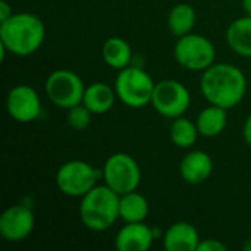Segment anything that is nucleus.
Here are the masks:
<instances>
[{
    "mask_svg": "<svg viewBox=\"0 0 251 251\" xmlns=\"http://www.w3.org/2000/svg\"><path fill=\"white\" fill-rule=\"evenodd\" d=\"M200 90L210 104L229 110L246 97L247 78L240 68L231 63H213L203 71Z\"/></svg>",
    "mask_w": 251,
    "mask_h": 251,
    "instance_id": "obj_1",
    "label": "nucleus"
},
{
    "mask_svg": "<svg viewBox=\"0 0 251 251\" xmlns=\"http://www.w3.org/2000/svg\"><path fill=\"white\" fill-rule=\"evenodd\" d=\"M46 38V25L40 16L21 12L0 22V46L9 53L26 57L34 54Z\"/></svg>",
    "mask_w": 251,
    "mask_h": 251,
    "instance_id": "obj_2",
    "label": "nucleus"
},
{
    "mask_svg": "<svg viewBox=\"0 0 251 251\" xmlns=\"http://www.w3.org/2000/svg\"><path fill=\"white\" fill-rule=\"evenodd\" d=\"M101 178L109 188L122 196L138 188L141 182V169L131 154L119 151L106 159L101 169Z\"/></svg>",
    "mask_w": 251,
    "mask_h": 251,
    "instance_id": "obj_5",
    "label": "nucleus"
},
{
    "mask_svg": "<svg viewBox=\"0 0 251 251\" xmlns=\"http://www.w3.org/2000/svg\"><path fill=\"white\" fill-rule=\"evenodd\" d=\"M82 225L93 232L109 229L119 218V194L104 185H96L88 191L79 204Z\"/></svg>",
    "mask_w": 251,
    "mask_h": 251,
    "instance_id": "obj_3",
    "label": "nucleus"
},
{
    "mask_svg": "<svg viewBox=\"0 0 251 251\" xmlns=\"http://www.w3.org/2000/svg\"><path fill=\"white\" fill-rule=\"evenodd\" d=\"M243 137H244V141L251 147V113L243 125Z\"/></svg>",
    "mask_w": 251,
    "mask_h": 251,
    "instance_id": "obj_25",
    "label": "nucleus"
},
{
    "mask_svg": "<svg viewBox=\"0 0 251 251\" xmlns=\"http://www.w3.org/2000/svg\"><path fill=\"white\" fill-rule=\"evenodd\" d=\"M91 118H93V113L82 103L68 109V113H66V122L75 131L87 129L91 124Z\"/></svg>",
    "mask_w": 251,
    "mask_h": 251,
    "instance_id": "obj_22",
    "label": "nucleus"
},
{
    "mask_svg": "<svg viewBox=\"0 0 251 251\" xmlns=\"http://www.w3.org/2000/svg\"><path fill=\"white\" fill-rule=\"evenodd\" d=\"M101 57L107 66L121 71L131 65L132 49L126 40L121 37H110L103 43Z\"/></svg>",
    "mask_w": 251,
    "mask_h": 251,
    "instance_id": "obj_18",
    "label": "nucleus"
},
{
    "mask_svg": "<svg viewBox=\"0 0 251 251\" xmlns=\"http://www.w3.org/2000/svg\"><path fill=\"white\" fill-rule=\"evenodd\" d=\"M174 56L182 68L200 72L215 63L216 49L207 37L190 32L178 38L174 47Z\"/></svg>",
    "mask_w": 251,
    "mask_h": 251,
    "instance_id": "obj_7",
    "label": "nucleus"
},
{
    "mask_svg": "<svg viewBox=\"0 0 251 251\" xmlns=\"http://www.w3.org/2000/svg\"><path fill=\"white\" fill-rule=\"evenodd\" d=\"M116 91L106 82H93L85 87L82 104L93 115H104L107 113L116 100Z\"/></svg>",
    "mask_w": 251,
    "mask_h": 251,
    "instance_id": "obj_15",
    "label": "nucleus"
},
{
    "mask_svg": "<svg viewBox=\"0 0 251 251\" xmlns=\"http://www.w3.org/2000/svg\"><path fill=\"white\" fill-rule=\"evenodd\" d=\"M243 250L251 251V237L249 240H246V243H244V246H243Z\"/></svg>",
    "mask_w": 251,
    "mask_h": 251,
    "instance_id": "obj_27",
    "label": "nucleus"
},
{
    "mask_svg": "<svg viewBox=\"0 0 251 251\" xmlns=\"http://www.w3.org/2000/svg\"><path fill=\"white\" fill-rule=\"evenodd\" d=\"M154 241V234L144 222L125 224L116 234L115 247L119 251H147Z\"/></svg>",
    "mask_w": 251,
    "mask_h": 251,
    "instance_id": "obj_12",
    "label": "nucleus"
},
{
    "mask_svg": "<svg viewBox=\"0 0 251 251\" xmlns=\"http://www.w3.org/2000/svg\"><path fill=\"white\" fill-rule=\"evenodd\" d=\"M169 135H171V141L176 147H179V149H191L197 143V138H199L200 132H199V128H197L196 122H193V121H190V119H187L184 116H179V118L172 119Z\"/></svg>",
    "mask_w": 251,
    "mask_h": 251,
    "instance_id": "obj_21",
    "label": "nucleus"
},
{
    "mask_svg": "<svg viewBox=\"0 0 251 251\" xmlns=\"http://www.w3.org/2000/svg\"><path fill=\"white\" fill-rule=\"evenodd\" d=\"M6 110L13 121L29 124L41 115V99L31 85H15L6 96Z\"/></svg>",
    "mask_w": 251,
    "mask_h": 251,
    "instance_id": "obj_10",
    "label": "nucleus"
},
{
    "mask_svg": "<svg viewBox=\"0 0 251 251\" xmlns=\"http://www.w3.org/2000/svg\"><path fill=\"white\" fill-rule=\"evenodd\" d=\"M34 225L35 218L29 207L10 206L0 216V235L9 243H19L32 232Z\"/></svg>",
    "mask_w": 251,
    "mask_h": 251,
    "instance_id": "obj_11",
    "label": "nucleus"
},
{
    "mask_svg": "<svg viewBox=\"0 0 251 251\" xmlns=\"http://www.w3.org/2000/svg\"><path fill=\"white\" fill-rule=\"evenodd\" d=\"M241 3H243V9H244L246 15L251 16V0H241Z\"/></svg>",
    "mask_w": 251,
    "mask_h": 251,
    "instance_id": "obj_26",
    "label": "nucleus"
},
{
    "mask_svg": "<svg viewBox=\"0 0 251 251\" xmlns=\"http://www.w3.org/2000/svg\"><path fill=\"white\" fill-rule=\"evenodd\" d=\"M200 241L199 231L188 222L172 224L163 235V247L168 251H197Z\"/></svg>",
    "mask_w": 251,
    "mask_h": 251,
    "instance_id": "obj_14",
    "label": "nucleus"
},
{
    "mask_svg": "<svg viewBox=\"0 0 251 251\" xmlns=\"http://www.w3.org/2000/svg\"><path fill=\"white\" fill-rule=\"evenodd\" d=\"M196 10L188 3H178L175 4L169 15H168V28L172 35L182 37L193 32L196 25Z\"/></svg>",
    "mask_w": 251,
    "mask_h": 251,
    "instance_id": "obj_20",
    "label": "nucleus"
},
{
    "mask_svg": "<svg viewBox=\"0 0 251 251\" xmlns=\"http://www.w3.org/2000/svg\"><path fill=\"white\" fill-rule=\"evenodd\" d=\"M156 82L140 66H126L119 71L115 81L118 99L128 107H144L151 104V97Z\"/></svg>",
    "mask_w": 251,
    "mask_h": 251,
    "instance_id": "obj_4",
    "label": "nucleus"
},
{
    "mask_svg": "<svg viewBox=\"0 0 251 251\" xmlns=\"http://www.w3.org/2000/svg\"><path fill=\"white\" fill-rule=\"evenodd\" d=\"M196 124L201 137H206V138L218 137L224 132L228 124L226 109L210 104L199 113Z\"/></svg>",
    "mask_w": 251,
    "mask_h": 251,
    "instance_id": "obj_17",
    "label": "nucleus"
},
{
    "mask_svg": "<svg viewBox=\"0 0 251 251\" xmlns=\"http://www.w3.org/2000/svg\"><path fill=\"white\" fill-rule=\"evenodd\" d=\"M46 94L49 100L62 109H71L82 103L85 85L78 74L69 69H56L46 79Z\"/></svg>",
    "mask_w": 251,
    "mask_h": 251,
    "instance_id": "obj_8",
    "label": "nucleus"
},
{
    "mask_svg": "<svg viewBox=\"0 0 251 251\" xmlns=\"http://www.w3.org/2000/svg\"><path fill=\"white\" fill-rule=\"evenodd\" d=\"M226 250H228V247H226L222 241L215 240V238H212V240H201V241H200V244H199V249H197V251H226Z\"/></svg>",
    "mask_w": 251,
    "mask_h": 251,
    "instance_id": "obj_23",
    "label": "nucleus"
},
{
    "mask_svg": "<svg viewBox=\"0 0 251 251\" xmlns=\"http://www.w3.org/2000/svg\"><path fill=\"white\" fill-rule=\"evenodd\" d=\"M151 104L160 116L175 119L184 116V113L190 109L191 94L182 82L175 79H163L156 82Z\"/></svg>",
    "mask_w": 251,
    "mask_h": 251,
    "instance_id": "obj_9",
    "label": "nucleus"
},
{
    "mask_svg": "<svg viewBox=\"0 0 251 251\" xmlns=\"http://www.w3.org/2000/svg\"><path fill=\"white\" fill-rule=\"evenodd\" d=\"M12 15H13L12 6H10L6 0H1V1H0V22L9 19Z\"/></svg>",
    "mask_w": 251,
    "mask_h": 251,
    "instance_id": "obj_24",
    "label": "nucleus"
},
{
    "mask_svg": "<svg viewBox=\"0 0 251 251\" xmlns=\"http://www.w3.org/2000/svg\"><path fill=\"white\" fill-rule=\"evenodd\" d=\"M229 49L243 57H251V16L246 15L229 24L226 29Z\"/></svg>",
    "mask_w": 251,
    "mask_h": 251,
    "instance_id": "obj_16",
    "label": "nucleus"
},
{
    "mask_svg": "<svg viewBox=\"0 0 251 251\" xmlns=\"http://www.w3.org/2000/svg\"><path fill=\"white\" fill-rule=\"evenodd\" d=\"M147 199L135 191L119 196V218L125 222H144L149 216Z\"/></svg>",
    "mask_w": 251,
    "mask_h": 251,
    "instance_id": "obj_19",
    "label": "nucleus"
},
{
    "mask_svg": "<svg viewBox=\"0 0 251 251\" xmlns=\"http://www.w3.org/2000/svg\"><path fill=\"white\" fill-rule=\"evenodd\" d=\"M213 172V159L203 150L187 153L179 163L181 178L190 185H200L209 179Z\"/></svg>",
    "mask_w": 251,
    "mask_h": 251,
    "instance_id": "obj_13",
    "label": "nucleus"
},
{
    "mask_svg": "<svg viewBox=\"0 0 251 251\" xmlns=\"http://www.w3.org/2000/svg\"><path fill=\"white\" fill-rule=\"evenodd\" d=\"M101 174L88 162L84 160H69L63 163L56 172V185L60 193L68 197L82 199L88 191H91Z\"/></svg>",
    "mask_w": 251,
    "mask_h": 251,
    "instance_id": "obj_6",
    "label": "nucleus"
}]
</instances>
